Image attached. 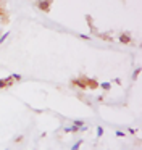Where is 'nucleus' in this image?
<instances>
[{"label": "nucleus", "mask_w": 142, "mask_h": 150, "mask_svg": "<svg viewBox=\"0 0 142 150\" xmlns=\"http://www.w3.org/2000/svg\"><path fill=\"white\" fill-rule=\"evenodd\" d=\"M21 78H23L21 74H11V79L13 81H21Z\"/></svg>", "instance_id": "9d476101"}, {"label": "nucleus", "mask_w": 142, "mask_h": 150, "mask_svg": "<svg viewBox=\"0 0 142 150\" xmlns=\"http://www.w3.org/2000/svg\"><path fill=\"white\" fill-rule=\"evenodd\" d=\"M6 150H10V149H6Z\"/></svg>", "instance_id": "a211bd4d"}, {"label": "nucleus", "mask_w": 142, "mask_h": 150, "mask_svg": "<svg viewBox=\"0 0 142 150\" xmlns=\"http://www.w3.org/2000/svg\"><path fill=\"white\" fill-rule=\"evenodd\" d=\"M84 81L87 82V86L90 87V89H97V87H98V82L95 79H87V78H84Z\"/></svg>", "instance_id": "f03ea898"}, {"label": "nucleus", "mask_w": 142, "mask_h": 150, "mask_svg": "<svg viewBox=\"0 0 142 150\" xmlns=\"http://www.w3.org/2000/svg\"><path fill=\"white\" fill-rule=\"evenodd\" d=\"M73 126H76V128L79 129L81 126H84V121H82V119H74V121H73Z\"/></svg>", "instance_id": "423d86ee"}, {"label": "nucleus", "mask_w": 142, "mask_h": 150, "mask_svg": "<svg viewBox=\"0 0 142 150\" xmlns=\"http://www.w3.org/2000/svg\"><path fill=\"white\" fill-rule=\"evenodd\" d=\"M102 136H103V128L97 126V137H102Z\"/></svg>", "instance_id": "6e6552de"}, {"label": "nucleus", "mask_w": 142, "mask_h": 150, "mask_svg": "<svg viewBox=\"0 0 142 150\" xmlns=\"http://www.w3.org/2000/svg\"><path fill=\"white\" fill-rule=\"evenodd\" d=\"M98 86L102 87L103 91H110V89H111V82H102V84H98Z\"/></svg>", "instance_id": "39448f33"}, {"label": "nucleus", "mask_w": 142, "mask_h": 150, "mask_svg": "<svg viewBox=\"0 0 142 150\" xmlns=\"http://www.w3.org/2000/svg\"><path fill=\"white\" fill-rule=\"evenodd\" d=\"M116 136H118V137H124V132H123V131H116Z\"/></svg>", "instance_id": "ddd939ff"}, {"label": "nucleus", "mask_w": 142, "mask_h": 150, "mask_svg": "<svg viewBox=\"0 0 142 150\" xmlns=\"http://www.w3.org/2000/svg\"><path fill=\"white\" fill-rule=\"evenodd\" d=\"M81 145H82V140H79V142H76V144L71 147V150H79V147H81Z\"/></svg>", "instance_id": "1a4fd4ad"}, {"label": "nucleus", "mask_w": 142, "mask_h": 150, "mask_svg": "<svg viewBox=\"0 0 142 150\" xmlns=\"http://www.w3.org/2000/svg\"><path fill=\"white\" fill-rule=\"evenodd\" d=\"M37 7H39L42 11H47V13L50 11V2H39Z\"/></svg>", "instance_id": "f257e3e1"}, {"label": "nucleus", "mask_w": 142, "mask_h": 150, "mask_svg": "<svg viewBox=\"0 0 142 150\" xmlns=\"http://www.w3.org/2000/svg\"><path fill=\"white\" fill-rule=\"evenodd\" d=\"M8 36H10V32H3V34L0 36V45H2V44L5 42L6 39H8Z\"/></svg>", "instance_id": "0eeeda50"}, {"label": "nucleus", "mask_w": 142, "mask_h": 150, "mask_svg": "<svg viewBox=\"0 0 142 150\" xmlns=\"http://www.w3.org/2000/svg\"><path fill=\"white\" fill-rule=\"evenodd\" d=\"M65 132H79V129H77L76 126H66Z\"/></svg>", "instance_id": "20e7f679"}, {"label": "nucleus", "mask_w": 142, "mask_h": 150, "mask_svg": "<svg viewBox=\"0 0 142 150\" xmlns=\"http://www.w3.org/2000/svg\"><path fill=\"white\" fill-rule=\"evenodd\" d=\"M118 40L123 42V44H131V37H129V36H126V34H121L120 37H118Z\"/></svg>", "instance_id": "7ed1b4c3"}, {"label": "nucleus", "mask_w": 142, "mask_h": 150, "mask_svg": "<svg viewBox=\"0 0 142 150\" xmlns=\"http://www.w3.org/2000/svg\"><path fill=\"white\" fill-rule=\"evenodd\" d=\"M6 87V81L5 79H0V89H5Z\"/></svg>", "instance_id": "9b49d317"}, {"label": "nucleus", "mask_w": 142, "mask_h": 150, "mask_svg": "<svg viewBox=\"0 0 142 150\" xmlns=\"http://www.w3.org/2000/svg\"><path fill=\"white\" fill-rule=\"evenodd\" d=\"M113 82H115V84H121V79H120V78H116V79L113 81Z\"/></svg>", "instance_id": "dca6fc26"}, {"label": "nucleus", "mask_w": 142, "mask_h": 150, "mask_svg": "<svg viewBox=\"0 0 142 150\" xmlns=\"http://www.w3.org/2000/svg\"><path fill=\"white\" fill-rule=\"evenodd\" d=\"M79 37L84 39V40H90V36H87V34H79Z\"/></svg>", "instance_id": "f8f14e48"}, {"label": "nucleus", "mask_w": 142, "mask_h": 150, "mask_svg": "<svg viewBox=\"0 0 142 150\" xmlns=\"http://www.w3.org/2000/svg\"><path fill=\"white\" fill-rule=\"evenodd\" d=\"M23 139H24V137H23V136H18L16 139H15V142H16V144H18V142H23Z\"/></svg>", "instance_id": "4468645a"}, {"label": "nucleus", "mask_w": 142, "mask_h": 150, "mask_svg": "<svg viewBox=\"0 0 142 150\" xmlns=\"http://www.w3.org/2000/svg\"><path fill=\"white\" fill-rule=\"evenodd\" d=\"M0 36H2V32H0Z\"/></svg>", "instance_id": "f3484780"}, {"label": "nucleus", "mask_w": 142, "mask_h": 150, "mask_svg": "<svg viewBox=\"0 0 142 150\" xmlns=\"http://www.w3.org/2000/svg\"><path fill=\"white\" fill-rule=\"evenodd\" d=\"M139 73H141V70H139V68H137V70H136V71H134V79H136L137 76H139Z\"/></svg>", "instance_id": "2eb2a0df"}]
</instances>
